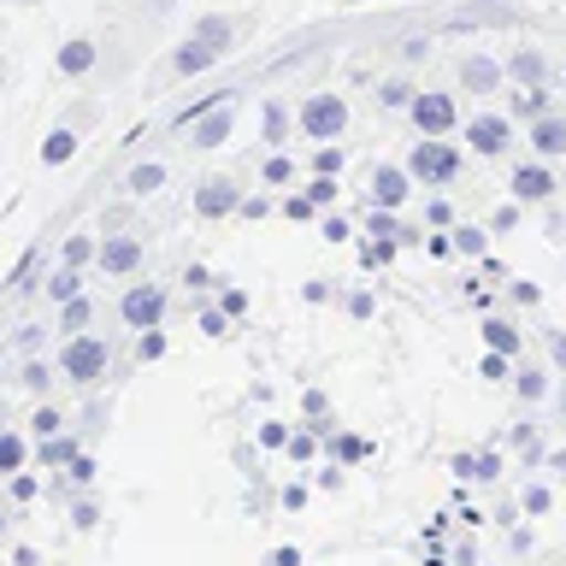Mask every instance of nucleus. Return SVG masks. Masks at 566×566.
Segmentation results:
<instances>
[{
  "mask_svg": "<svg viewBox=\"0 0 566 566\" xmlns=\"http://www.w3.org/2000/svg\"><path fill=\"white\" fill-rule=\"evenodd\" d=\"M88 260H95V242H88V237H71V242H65V265H88Z\"/></svg>",
  "mask_w": 566,
  "mask_h": 566,
  "instance_id": "nucleus-24",
  "label": "nucleus"
},
{
  "mask_svg": "<svg viewBox=\"0 0 566 566\" xmlns=\"http://www.w3.org/2000/svg\"><path fill=\"white\" fill-rule=\"evenodd\" d=\"M454 472H467V478H495V472H502V460H495V454H460Z\"/></svg>",
  "mask_w": 566,
  "mask_h": 566,
  "instance_id": "nucleus-17",
  "label": "nucleus"
},
{
  "mask_svg": "<svg viewBox=\"0 0 566 566\" xmlns=\"http://www.w3.org/2000/svg\"><path fill=\"white\" fill-rule=\"evenodd\" d=\"M513 77L537 83V77H543V60H537V53H520V60H513Z\"/></svg>",
  "mask_w": 566,
  "mask_h": 566,
  "instance_id": "nucleus-26",
  "label": "nucleus"
},
{
  "mask_svg": "<svg viewBox=\"0 0 566 566\" xmlns=\"http://www.w3.org/2000/svg\"><path fill=\"white\" fill-rule=\"evenodd\" d=\"M513 189H520V201H543V195L555 189V184H548L543 166H520V171H513Z\"/></svg>",
  "mask_w": 566,
  "mask_h": 566,
  "instance_id": "nucleus-13",
  "label": "nucleus"
},
{
  "mask_svg": "<svg viewBox=\"0 0 566 566\" xmlns=\"http://www.w3.org/2000/svg\"><path fill=\"white\" fill-rule=\"evenodd\" d=\"M42 460H71V442L65 437H53V442L42 437Z\"/></svg>",
  "mask_w": 566,
  "mask_h": 566,
  "instance_id": "nucleus-30",
  "label": "nucleus"
},
{
  "mask_svg": "<svg viewBox=\"0 0 566 566\" xmlns=\"http://www.w3.org/2000/svg\"><path fill=\"white\" fill-rule=\"evenodd\" d=\"M265 566H301V555H295V548H277V555L265 560Z\"/></svg>",
  "mask_w": 566,
  "mask_h": 566,
  "instance_id": "nucleus-39",
  "label": "nucleus"
},
{
  "mask_svg": "<svg viewBox=\"0 0 566 566\" xmlns=\"http://www.w3.org/2000/svg\"><path fill=\"white\" fill-rule=\"evenodd\" d=\"M71 478H77V484H88V478H95V460H88V454H71Z\"/></svg>",
  "mask_w": 566,
  "mask_h": 566,
  "instance_id": "nucleus-31",
  "label": "nucleus"
},
{
  "mask_svg": "<svg viewBox=\"0 0 566 566\" xmlns=\"http://www.w3.org/2000/svg\"><path fill=\"white\" fill-rule=\"evenodd\" d=\"M543 106H548L543 88H525V95H520V113H537V118H543Z\"/></svg>",
  "mask_w": 566,
  "mask_h": 566,
  "instance_id": "nucleus-28",
  "label": "nucleus"
},
{
  "mask_svg": "<svg viewBox=\"0 0 566 566\" xmlns=\"http://www.w3.org/2000/svg\"><path fill=\"white\" fill-rule=\"evenodd\" d=\"M88 65H95V42H83V35H77V42L60 48V71H65V77H83Z\"/></svg>",
  "mask_w": 566,
  "mask_h": 566,
  "instance_id": "nucleus-12",
  "label": "nucleus"
},
{
  "mask_svg": "<svg viewBox=\"0 0 566 566\" xmlns=\"http://www.w3.org/2000/svg\"><path fill=\"white\" fill-rule=\"evenodd\" d=\"M195 35H201L207 48H219V53H224V42H230V24H224V18H207V24L195 30Z\"/></svg>",
  "mask_w": 566,
  "mask_h": 566,
  "instance_id": "nucleus-23",
  "label": "nucleus"
},
{
  "mask_svg": "<svg viewBox=\"0 0 566 566\" xmlns=\"http://www.w3.org/2000/svg\"><path fill=\"white\" fill-rule=\"evenodd\" d=\"M454 166H460V159H454V148H442V142H419L413 159H407V171L424 177V184H449Z\"/></svg>",
  "mask_w": 566,
  "mask_h": 566,
  "instance_id": "nucleus-2",
  "label": "nucleus"
},
{
  "mask_svg": "<svg viewBox=\"0 0 566 566\" xmlns=\"http://www.w3.org/2000/svg\"><path fill=\"white\" fill-rule=\"evenodd\" d=\"M159 313H166V295H159L154 283H136V290L124 295V325L154 331V325H159Z\"/></svg>",
  "mask_w": 566,
  "mask_h": 566,
  "instance_id": "nucleus-4",
  "label": "nucleus"
},
{
  "mask_svg": "<svg viewBox=\"0 0 566 566\" xmlns=\"http://www.w3.org/2000/svg\"><path fill=\"white\" fill-rule=\"evenodd\" d=\"M531 142H537L543 154H566V124H560V118H537V130H531Z\"/></svg>",
  "mask_w": 566,
  "mask_h": 566,
  "instance_id": "nucleus-14",
  "label": "nucleus"
},
{
  "mask_svg": "<svg viewBox=\"0 0 566 566\" xmlns=\"http://www.w3.org/2000/svg\"><path fill=\"white\" fill-rule=\"evenodd\" d=\"M283 177H290V159L272 154V159H265V184H283Z\"/></svg>",
  "mask_w": 566,
  "mask_h": 566,
  "instance_id": "nucleus-29",
  "label": "nucleus"
},
{
  "mask_svg": "<svg viewBox=\"0 0 566 566\" xmlns=\"http://www.w3.org/2000/svg\"><path fill=\"white\" fill-rule=\"evenodd\" d=\"M230 130H237V113H230V106H212V113H201L189 124V142L195 148H219V142H230Z\"/></svg>",
  "mask_w": 566,
  "mask_h": 566,
  "instance_id": "nucleus-5",
  "label": "nucleus"
},
{
  "mask_svg": "<svg viewBox=\"0 0 566 566\" xmlns=\"http://www.w3.org/2000/svg\"><path fill=\"white\" fill-rule=\"evenodd\" d=\"M283 130H290V113H283V106H265V142H283Z\"/></svg>",
  "mask_w": 566,
  "mask_h": 566,
  "instance_id": "nucleus-25",
  "label": "nucleus"
},
{
  "mask_svg": "<svg viewBox=\"0 0 566 566\" xmlns=\"http://www.w3.org/2000/svg\"><path fill=\"white\" fill-rule=\"evenodd\" d=\"M555 360L566 366V336H555Z\"/></svg>",
  "mask_w": 566,
  "mask_h": 566,
  "instance_id": "nucleus-40",
  "label": "nucleus"
},
{
  "mask_svg": "<svg viewBox=\"0 0 566 566\" xmlns=\"http://www.w3.org/2000/svg\"><path fill=\"white\" fill-rule=\"evenodd\" d=\"M71 154H77V136H71V130H53V136L42 142V159H48V166H65Z\"/></svg>",
  "mask_w": 566,
  "mask_h": 566,
  "instance_id": "nucleus-16",
  "label": "nucleus"
},
{
  "mask_svg": "<svg viewBox=\"0 0 566 566\" xmlns=\"http://www.w3.org/2000/svg\"><path fill=\"white\" fill-rule=\"evenodd\" d=\"M301 124H307L318 142H331V136L348 124V106L336 101V95H313V101H307V113H301Z\"/></svg>",
  "mask_w": 566,
  "mask_h": 566,
  "instance_id": "nucleus-3",
  "label": "nucleus"
},
{
  "mask_svg": "<svg viewBox=\"0 0 566 566\" xmlns=\"http://www.w3.org/2000/svg\"><path fill=\"white\" fill-rule=\"evenodd\" d=\"M260 442H265V449H277V442H290V431H283V424H265Z\"/></svg>",
  "mask_w": 566,
  "mask_h": 566,
  "instance_id": "nucleus-36",
  "label": "nucleus"
},
{
  "mask_svg": "<svg viewBox=\"0 0 566 566\" xmlns=\"http://www.w3.org/2000/svg\"><path fill=\"white\" fill-rule=\"evenodd\" d=\"M12 495H18V502H30V495H35V478L18 472V478H12Z\"/></svg>",
  "mask_w": 566,
  "mask_h": 566,
  "instance_id": "nucleus-37",
  "label": "nucleus"
},
{
  "mask_svg": "<svg viewBox=\"0 0 566 566\" xmlns=\"http://www.w3.org/2000/svg\"><path fill=\"white\" fill-rule=\"evenodd\" d=\"M520 389L525 396H543V371H520Z\"/></svg>",
  "mask_w": 566,
  "mask_h": 566,
  "instance_id": "nucleus-35",
  "label": "nucleus"
},
{
  "mask_svg": "<svg viewBox=\"0 0 566 566\" xmlns=\"http://www.w3.org/2000/svg\"><path fill=\"white\" fill-rule=\"evenodd\" d=\"M18 467H24V437L0 431V472H18Z\"/></svg>",
  "mask_w": 566,
  "mask_h": 566,
  "instance_id": "nucleus-19",
  "label": "nucleus"
},
{
  "mask_svg": "<svg viewBox=\"0 0 566 566\" xmlns=\"http://www.w3.org/2000/svg\"><path fill=\"white\" fill-rule=\"evenodd\" d=\"M48 295H53V301H71V295H83V277H77V265H65V272L48 283Z\"/></svg>",
  "mask_w": 566,
  "mask_h": 566,
  "instance_id": "nucleus-21",
  "label": "nucleus"
},
{
  "mask_svg": "<svg viewBox=\"0 0 566 566\" xmlns=\"http://www.w3.org/2000/svg\"><path fill=\"white\" fill-rule=\"evenodd\" d=\"M484 336H490V348H495V354H513V348H520V331H513V325H502V318H490V325H484Z\"/></svg>",
  "mask_w": 566,
  "mask_h": 566,
  "instance_id": "nucleus-18",
  "label": "nucleus"
},
{
  "mask_svg": "<svg viewBox=\"0 0 566 566\" xmlns=\"http://www.w3.org/2000/svg\"><path fill=\"white\" fill-rule=\"evenodd\" d=\"M30 424H35V431H42V437H53V431H60V413H53V407H42V413H35Z\"/></svg>",
  "mask_w": 566,
  "mask_h": 566,
  "instance_id": "nucleus-32",
  "label": "nucleus"
},
{
  "mask_svg": "<svg viewBox=\"0 0 566 566\" xmlns=\"http://www.w3.org/2000/svg\"><path fill=\"white\" fill-rule=\"evenodd\" d=\"M159 184H166V166H154V159H148V166H136V171H130V189H136V195H154Z\"/></svg>",
  "mask_w": 566,
  "mask_h": 566,
  "instance_id": "nucleus-20",
  "label": "nucleus"
},
{
  "mask_svg": "<svg viewBox=\"0 0 566 566\" xmlns=\"http://www.w3.org/2000/svg\"><path fill=\"white\" fill-rule=\"evenodd\" d=\"M401 201H407V177L396 166H384L371 177V207H401Z\"/></svg>",
  "mask_w": 566,
  "mask_h": 566,
  "instance_id": "nucleus-9",
  "label": "nucleus"
},
{
  "mask_svg": "<svg viewBox=\"0 0 566 566\" xmlns=\"http://www.w3.org/2000/svg\"><path fill=\"white\" fill-rule=\"evenodd\" d=\"M224 313H230V318H242V313H248V295H242V290H230V295H224Z\"/></svg>",
  "mask_w": 566,
  "mask_h": 566,
  "instance_id": "nucleus-34",
  "label": "nucleus"
},
{
  "mask_svg": "<svg viewBox=\"0 0 566 566\" xmlns=\"http://www.w3.org/2000/svg\"><path fill=\"white\" fill-rule=\"evenodd\" d=\"M413 124L424 136H442L454 124V101L449 95H413Z\"/></svg>",
  "mask_w": 566,
  "mask_h": 566,
  "instance_id": "nucleus-6",
  "label": "nucleus"
},
{
  "mask_svg": "<svg viewBox=\"0 0 566 566\" xmlns=\"http://www.w3.org/2000/svg\"><path fill=\"white\" fill-rule=\"evenodd\" d=\"M336 454H343V460H360V454H366V442H354V437H343V442H336Z\"/></svg>",
  "mask_w": 566,
  "mask_h": 566,
  "instance_id": "nucleus-38",
  "label": "nucleus"
},
{
  "mask_svg": "<svg viewBox=\"0 0 566 566\" xmlns=\"http://www.w3.org/2000/svg\"><path fill=\"white\" fill-rule=\"evenodd\" d=\"M60 371H65V378L71 384H95L101 378V371H106V343H101V336H71V343H65V354H60Z\"/></svg>",
  "mask_w": 566,
  "mask_h": 566,
  "instance_id": "nucleus-1",
  "label": "nucleus"
},
{
  "mask_svg": "<svg viewBox=\"0 0 566 566\" xmlns=\"http://www.w3.org/2000/svg\"><path fill=\"white\" fill-rule=\"evenodd\" d=\"M472 148L478 154H502L507 148V118H472Z\"/></svg>",
  "mask_w": 566,
  "mask_h": 566,
  "instance_id": "nucleus-10",
  "label": "nucleus"
},
{
  "mask_svg": "<svg viewBox=\"0 0 566 566\" xmlns=\"http://www.w3.org/2000/svg\"><path fill=\"white\" fill-rule=\"evenodd\" d=\"M201 219H224L230 207H237V184H224V177H212V184H201Z\"/></svg>",
  "mask_w": 566,
  "mask_h": 566,
  "instance_id": "nucleus-8",
  "label": "nucleus"
},
{
  "mask_svg": "<svg viewBox=\"0 0 566 566\" xmlns=\"http://www.w3.org/2000/svg\"><path fill=\"white\" fill-rule=\"evenodd\" d=\"M136 260H142V242L136 237H113V242L101 248V272H113V277L136 272Z\"/></svg>",
  "mask_w": 566,
  "mask_h": 566,
  "instance_id": "nucleus-7",
  "label": "nucleus"
},
{
  "mask_svg": "<svg viewBox=\"0 0 566 566\" xmlns=\"http://www.w3.org/2000/svg\"><path fill=\"white\" fill-rule=\"evenodd\" d=\"M313 166L325 171V177H336V166H343V154H336V148H318V159H313Z\"/></svg>",
  "mask_w": 566,
  "mask_h": 566,
  "instance_id": "nucleus-33",
  "label": "nucleus"
},
{
  "mask_svg": "<svg viewBox=\"0 0 566 566\" xmlns=\"http://www.w3.org/2000/svg\"><path fill=\"white\" fill-rule=\"evenodd\" d=\"M460 83L478 88V95H490V88H495V65L490 60H467V65H460Z\"/></svg>",
  "mask_w": 566,
  "mask_h": 566,
  "instance_id": "nucleus-15",
  "label": "nucleus"
},
{
  "mask_svg": "<svg viewBox=\"0 0 566 566\" xmlns=\"http://www.w3.org/2000/svg\"><path fill=\"white\" fill-rule=\"evenodd\" d=\"M159 354H166V336L154 325V331H142V360H159Z\"/></svg>",
  "mask_w": 566,
  "mask_h": 566,
  "instance_id": "nucleus-27",
  "label": "nucleus"
},
{
  "mask_svg": "<svg viewBox=\"0 0 566 566\" xmlns=\"http://www.w3.org/2000/svg\"><path fill=\"white\" fill-rule=\"evenodd\" d=\"M212 60H219V48H207L201 35H195V42H184V48H177V71H184V77H195V71H207Z\"/></svg>",
  "mask_w": 566,
  "mask_h": 566,
  "instance_id": "nucleus-11",
  "label": "nucleus"
},
{
  "mask_svg": "<svg viewBox=\"0 0 566 566\" xmlns=\"http://www.w3.org/2000/svg\"><path fill=\"white\" fill-rule=\"evenodd\" d=\"M88 318H95V307H88L83 295H71V301H65V313H60V325H65V331H83Z\"/></svg>",
  "mask_w": 566,
  "mask_h": 566,
  "instance_id": "nucleus-22",
  "label": "nucleus"
}]
</instances>
